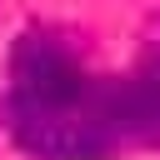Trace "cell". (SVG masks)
<instances>
[{"label":"cell","instance_id":"6da1fadb","mask_svg":"<svg viewBox=\"0 0 160 160\" xmlns=\"http://www.w3.org/2000/svg\"><path fill=\"white\" fill-rule=\"evenodd\" d=\"M5 120L15 140L45 160H105L115 150L105 85H95L55 35H20L10 55Z\"/></svg>","mask_w":160,"mask_h":160},{"label":"cell","instance_id":"7a4b0ae2","mask_svg":"<svg viewBox=\"0 0 160 160\" xmlns=\"http://www.w3.org/2000/svg\"><path fill=\"white\" fill-rule=\"evenodd\" d=\"M105 125L120 140H160V65H150L135 80L105 85Z\"/></svg>","mask_w":160,"mask_h":160},{"label":"cell","instance_id":"3957f363","mask_svg":"<svg viewBox=\"0 0 160 160\" xmlns=\"http://www.w3.org/2000/svg\"><path fill=\"white\" fill-rule=\"evenodd\" d=\"M155 65H160V30H155Z\"/></svg>","mask_w":160,"mask_h":160}]
</instances>
